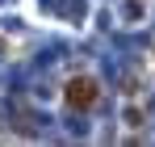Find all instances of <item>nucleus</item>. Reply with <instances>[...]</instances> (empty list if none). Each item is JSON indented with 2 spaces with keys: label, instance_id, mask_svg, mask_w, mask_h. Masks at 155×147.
I'll return each mask as SVG.
<instances>
[{
  "label": "nucleus",
  "instance_id": "f257e3e1",
  "mask_svg": "<svg viewBox=\"0 0 155 147\" xmlns=\"http://www.w3.org/2000/svg\"><path fill=\"white\" fill-rule=\"evenodd\" d=\"M63 97H67V105H71V109H88V105L97 101V84H92L88 76H76V80H67Z\"/></svg>",
  "mask_w": 155,
  "mask_h": 147
}]
</instances>
